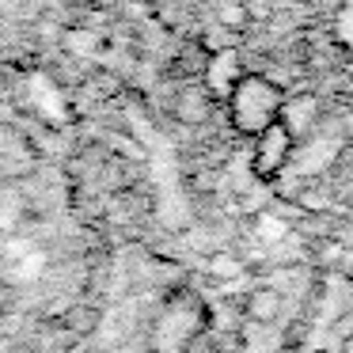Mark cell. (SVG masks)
Listing matches in <instances>:
<instances>
[{
    "label": "cell",
    "instance_id": "cell-8",
    "mask_svg": "<svg viewBox=\"0 0 353 353\" xmlns=\"http://www.w3.org/2000/svg\"><path fill=\"white\" fill-rule=\"evenodd\" d=\"M213 274H221V277H232V274H239V262L216 259V262H213Z\"/></svg>",
    "mask_w": 353,
    "mask_h": 353
},
{
    "label": "cell",
    "instance_id": "cell-1",
    "mask_svg": "<svg viewBox=\"0 0 353 353\" xmlns=\"http://www.w3.org/2000/svg\"><path fill=\"white\" fill-rule=\"evenodd\" d=\"M281 95L274 84H266L262 77H243L239 88L232 92V118L239 130L247 133H262L274 122H281Z\"/></svg>",
    "mask_w": 353,
    "mask_h": 353
},
{
    "label": "cell",
    "instance_id": "cell-7",
    "mask_svg": "<svg viewBox=\"0 0 353 353\" xmlns=\"http://www.w3.org/2000/svg\"><path fill=\"white\" fill-rule=\"evenodd\" d=\"M338 31H342L345 42H353V0L342 8V16H338Z\"/></svg>",
    "mask_w": 353,
    "mask_h": 353
},
{
    "label": "cell",
    "instance_id": "cell-2",
    "mask_svg": "<svg viewBox=\"0 0 353 353\" xmlns=\"http://www.w3.org/2000/svg\"><path fill=\"white\" fill-rule=\"evenodd\" d=\"M292 156V130L285 122H274L270 130L259 133V141H254V175L259 179H274L281 175V168L289 163Z\"/></svg>",
    "mask_w": 353,
    "mask_h": 353
},
{
    "label": "cell",
    "instance_id": "cell-6",
    "mask_svg": "<svg viewBox=\"0 0 353 353\" xmlns=\"http://www.w3.org/2000/svg\"><path fill=\"white\" fill-rule=\"evenodd\" d=\"M277 312V296L274 292H259V296L251 300V315L254 319H266V315H274Z\"/></svg>",
    "mask_w": 353,
    "mask_h": 353
},
{
    "label": "cell",
    "instance_id": "cell-4",
    "mask_svg": "<svg viewBox=\"0 0 353 353\" xmlns=\"http://www.w3.org/2000/svg\"><path fill=\"white\" fill-rule=\"evenodd\" d=\"M312 114H315V103H312V99H292L289 107L281 110V122L289 125L292 133H296L300 125H307V122H312Z\"/></svg>",
    "mask_w": 353,
    "mask_h": 353
},
{
    "label": "cell",
    "instance_id": "cell-3",
    "mask_svg": "<svg viewBox=\"0 0 353 353\" xmlns=\"http://www.w3.org/2000/svg\"><path fill=\"white\" fill-rule=\"evenodd\" d=\"M232 77H236V57H232V54H221V57L213 61V69H209V84H213L221 95H232V92L239 88V84H232Z\"/></svg>",
    "mask_w": 353,
    "mask_h": 353
},
{
    "label": "cell",
    "instance_id": "cell-5",
    "mask_svg": "<svg viewBox=\"0 0 353 353\" xmlns=\"http://www.w3.org/2000/svg\"><path fill=\"white\" fill-rule=\"evenodd\" d=\"M259 236L266 239V243H281L285 236H289V228H285V221H277V216H259Z\"/></svg>",
    "mask_w": 353,
    "mask_h": 353
}]
</instances>
